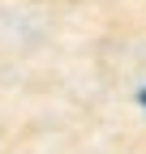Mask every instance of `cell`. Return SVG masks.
Instances as JSON below:
<instances>
[{"label": "cell", "mask_w": 146, "mask_h": 154, "mask_svg": "<svg viewBox=\"0 0 146 154\" xmlns=\"http://www.w3.org/2000/svg\"><path fill=\"white\" fill-rule=\"evenodd\" d=\"M142 103H146V90H142Z\"/></svg>", "instance_id": "1"}]
</instances>
